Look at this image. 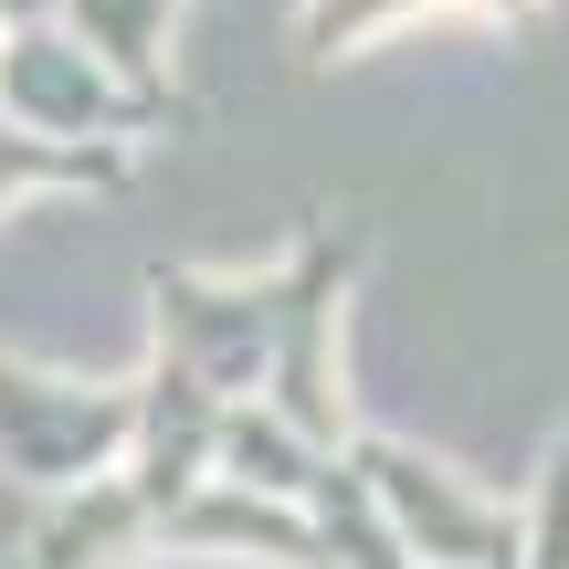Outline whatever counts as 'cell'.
<instances>
[{"instance_id": "1", "label": "cell", "mask_w": 569, "mask_h": 569, "mask_svg": "<svg viewBox=\"0 0 569 569\" xmlns=\"http://www.w3.org/2000/svg\"><path fill=\"white\" fill-rule=\"evenodd\" d=\"M348 284H359V222H317L274 264V348H264V390L253 401L284 432H306L317 453L359 443V411L338 390V306H348Z\"/></svg>"}, {"instance_id": "2", "label": "cell", "mask_w": 569, "mask_h": 569, "mask_svg": "<svg viewBox=\"0 0 569 569\" xmlns=\"http://www.w3.org/2000/svg\"><path fill=\"white\" fill-rule=\"evenodd\" d=\"M138 443V380H63V369L0 359V475L21 496H74L127 465Z\"/></svg>"}, {"instance_id": "3", "label": "cell", "mask_w": 569, "mask_h": 569, "mask_svg": "<svg viewBox=\"0 0 569 569\" xmlns=\"http://www.w3.org/2000/svg\"><path fill=\"white\" fill-rule=\"evenodd\" d=\"M369 507L390 517V538L411 549V569H517L528 559V507L465 486L453 465H432L422 443H390V432H359L348 443Z\"/></svg>"}, {"instance_id": "4", "label": "cell", "mask_w": 569, "mask_h": 569, "mask_svg": "<svg viewBox=\"0 0 569 569\" xmlns=\"http://www.w3.org/2000/svg\"><path fill=\"white\" fill-rule=\"evenodd\" d=\"M0 117H11L21 138H53V148H138L148 127H169L180 106L127 96L63 21H21V32H0Z\"/></svg>"}, {"instance_id": "5", "label": "cell", "mask_w": 569, "mask_h": 569, "mask_svg": "<svg viewBox=\"0 0 569 569\" xmlns=\"http://www.w3.org/2000/svg\"><path fill=\"white\" fill-rule=\"evenodd\" d=\"M148 317H159V359H180L211 401H253L274 348V274H148Z\"/></svg>"}, {"instance_id": "6", "label": "cell", "mask_w": 569, "mask_h": 569, "mask_svg": "<svg viewBox=\"0 0 569 569\" xmlns=\"http://www.w3.org/2000/svg\"><path fill=\"white\" fill-rule=\"evenodd\" d=\"M222 411L201 380H190L180 359H148L138 369V443H127V486L148 496V517H169L190 486H211V443H222Z\"/></svg>"}, {"instance_id": "7", "label": "cell", "mask_w": 569, "mask_h": 569, "mask_svg": "<svg viewBox=\"0 0 569 569\" xmlns=\"http://www.w3.org/2000/svg\"><path fill=\"white\" fill-rule=\"evenodd\" d=\"M159 549H243V559H274V569H327L306 507H274V496H243V486H190L180 507L159 517Z\"/></svg>"}, {"instance_id": "8", "label": "cell", "mask_w": 569, "mask_h": 569, "mask_svg": "<svg viewBox=\"0 0 569 569\" xmlns=\"http://www.w3.org/2000/svg\"><path fill=\"white\" fill-rule=\"evenodd\" d=\"M180 11H190V0H63L53 21L127 84V96L180 106V96H169V21H180Z\"/></svg>"}, {"instance_id": "9", "label": "cell", "mask_w": 569, "mask_h": 569, "mask_svg": "<svg viewBox=\"0 0 569 569\" xmlns=\"http://www.w3.org/2000/svg\"><path fill=\"white\" fill-rule=\"evenodd\" d=\"M306 528H317V549H327V569H411V549L390 538V517L369 507V486H359V465L348 453H327L317 475H306Z\"/></svg>"}, {"instance_id": "10", "label": "cell", "mask_w": 569, "mask_h": 569, "mask_svg": "<svg viewBox=\"0 0 569 569\" xmlns=\"http://www.w3.org/2000/svg\"><path fill=\"white\" fill-rule=\"evenodd\" d=\"M411 11H496L507 32H538V0H306L296 11V53L338 63V53H359L369 32H390V21H411Z\"/></svg>"}, {"instance_id": "11", "label": "cell", "mask_w": 569, "mask_h": 569, "mask_svg": "<svg viewBox=\"0 0 569 569\" xmlns=\"http://www.w3.org/2000/svg\"><path fill=\"white\" fill-rule=\"evenodd\" d=\"M127 169H138V148H53L0 117V201H21V190H117Z\"/></svg>"}, {"instance_id": "12", "label": "cell", "mask_w": 569, "mask_h": 569, "mask_svg": "<svg viewBox=\"0 0 569 569\" xmlns=\"http://www.w3.org/2000/svg\"><path fill=\"white\" fill-rule=\"evenodd\" d=\"M517 569H569V422L549 443V475H538V507H528V559Z\"/></svg>"}, {"instance_id": "13", "label": "cell", "mask_w": 569, "mask_h": 569, "mask_svg": "<svg viewBox=\"0 0 569 569\" xmlns=\"http://www.w3.org/2000/svg\"><path fill=\"white\" fill-rule=\"evenodd\" d=\"M63 0H0V32H21V21H53Z\"/></svg>"}]
</instances>
